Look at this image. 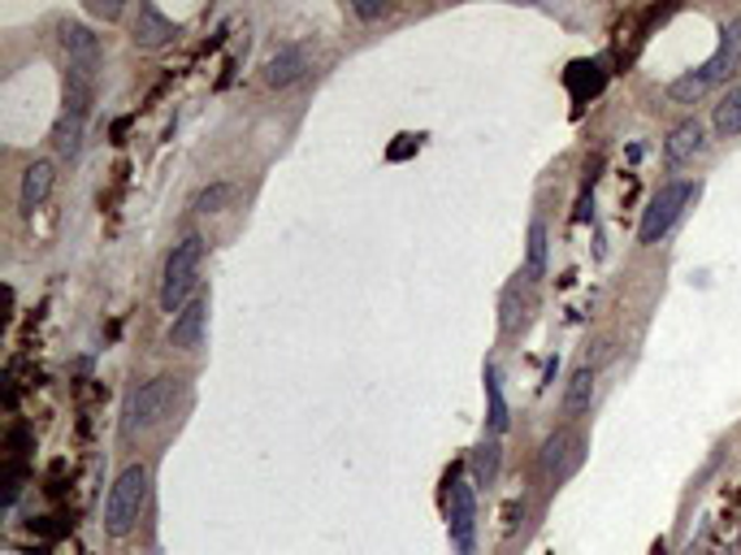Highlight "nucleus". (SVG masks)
<instances>
[{
	"instance_id": "ddd939ff",
	"label": "nucleus",
	"mask_w": 741,
	"mask_h": 555,
	"mask_svg": "<svg viewBox=\"0 0 741 555\" xmlns=\"http://www.w3.org/2000/svg\"><path fill=\"white\" fill-rule=\"evenodd\" d=\"M52 187H56V165H52V161H31L27 174H22V192H18V201H22L27 213H35V208L52 196Z\"/></svg>"
},
{
	"instance_id": "4be33fe9",
	"label": "nucleus",
	"mask_w": 741,
	"mask_h": 555,
	"mask_svg": "<svg viewBox=\"0 0 741 555\" xmlns=\"http://www.w3.org/2000/svg\"><path fill=\"white\" fill-rule=\"evenodd\" d=\"M92 13H100V18H117L122 4H92Z\"/></svg>"
},
{
	"instance_id": "39448f33",
	"label": "nucleus",
	"mask_w": 741,
	"mask_h": 555,
	"mask_svg": "<svg viewBox=\"0 0 741 555\" xmlns=\"http://www.w3.org/2000/svg\"><path fill=\"white\" fill-rule=\"evenodd\" d=\"M446 538L455 555L477 552V486L469 477L446 482Z\"/></svg>"
},
{
	"instance_id": "f8f14e48",
	"label": "nucleus",
	"mask_w": 741,
	"mask_h": 555,
	"mask_svg": "<svg viewBox=\"0 0 741 555\" xmlns=\"http://www.w3.org/2000/svg\"><path fill=\"white\" fill-rule=\"evenodd\" d=\"M498 326H503V335H516V330H525L529 326V312H534V282H512L507 291H503V304H498Z\"/></svg>"
},
{
	"instance_id": "4468645a",
	"label": "nucleus",
	"mask_w": 741,
	"mask_h": 555,
	"mask_svg": "<svg viewBox=\"0 0 741 555\" xmlns=\"http://www.w3.org/2000/svg\"><path fill=\"white\" fill-rule=\"evenodd\" d=\"M702 148H707V140H702V122H698V117H686V122L668 135V144H663V161H668V165H690Z\"/></svg>"
},
{
	"instance_id": "9d476101",
	"label": "nucleus",
	"mask_w": 741,
	"mask_h": 555,
	"mask_svg": "<svg viewBox=\"0 0 741 555\" xmlns=\"http://www.w3.org/2000/svg\"><path fill=\"white\" fill-rule=\"evenodd\" d=\"M204 326H208V300L196 296L169 321V343L183 348V352H196V348H204Z\"/></svg>"
},
{
	"instance_id": "0eeeda50",
	"label": "nucleus",
	"mask_w": 741,
	"mask_h": 555,
	"mask_svg": "<svg viewBox=\"0 0 741 555\" xmlns=\"http://www.w3.org/2000/svg\"><path fill=\"white\" fill-rule=\"evenodd\" d=\"M56 40H61V52H65L70 70H79V74H96L100 70V40L92 35V27H83V22H61Z\"/></svg>"
},
{
	"instance_id": "6ab92c4d",
	"label": "nucleus",
	"mask_w": 741,
	"mask_h": 555,
	"mask_svg": "<svg viewBox=\"0 0 741 555\" xmlns=\"http://www.w3.org/2000/svg\"><path fill=\"white\" fill-rule=\"evenodd\" d=\"M498 464H503L498 443H482V448L473 452V477H477V486H486V491H491L494 482H498Z\"/></svg>"
},
{
	"instance_id": "7ed1b4c3",
	"label": "nucleus",
	"mask_w": 741,
	"mask_h": 555,
	"mask_svg": "<svg viewBox=\"0 0 741 555\" xmlns=\"http://www.w3.org/2000/svg\"><path fill=\"white\" fill-rule=\"evenodd\" d=\"M183 378H152L140 391H131V400L122 408V434H144V430H156L161 421L174 417V408L183 400Z\"/></svg>"
},
{
	"instance_id": "1a4fd4ad",
	"label": "nucleus",
	"mask_w": 741,
	"mask_h": 555,
	"mask_svg": "<svg viewBox=\"0 0 741 555\" xmlns=\"http://www.w3.org/2000/svg\"><path fill=\"white\" fill-rule=\"evenodd\" d=\"M308 70H312L308 49H303V44H282V49L265 61V83H269V88H291Z\"/></svg>"
},
{
	"instance_id": "6e6552de",
	"label": "nucleus",
	"mask_w": 741,
	"mask_h": 555,
	"mask_svg": "<svg viewBox=\"0 0 741 555\" xmlns=\"http://www.w3.org/2000/svg\"><path fill=\"white\" fill-rule=\"evenodd\" d=\"M577 464H582V439H577L573 430H555V434L543 443L546 477L559 486V482H568V477L577 473Z\"/></svg>"
},
{
	"instance_id": "aec40b11",
	"label": "nucleus",
	"mask_w": 741,
	"mask_h": 555,
	"mask_svg": "<svg viewBox=\"0 0 741 555\" xmlns=\"http://www.w3.org/2000/svg\"><path fill=\"white\" fill-rule=\"evenodd\" d=\"M230 201V187L226 183H217V187H208V192H199L196 196V208L199 213H217V204Z\"/></svg>"
},
{
	"instance_id": "20e7f679",
	"label": "nucleus",
	"mask_w": 741,
	"mask_h": 555,
	"mask_svg": "<svg viewBox=\"0 0 741 555\" xmlns=\"http://www.w3.org/2000/svg\"><path fill=\"white\" fill-rule=\"evenodd\" d=\"M148 507V469L144 464H131L117 473V482L109 486V500H104V530L113 538H126L140 516Z\"/></svg>"
},
{
	"instance_id": "2eb2a0df",
	"label": "nucleus",
	"mask_w": 741,
	"mask_h": 555,
	"mask_svg": "<svg viewBox=\"0 0 741 555\" xmlns=\"http://www.w3.org/2000/svg\"><path fill=\"white\" fill-rule=\"evenodd\" d=\"M486 425H491V434H503L507 425H512V412H507V395H503V378H498V369L486 364Z\"/></svg>"
},
{
	"instance_id": "9b49d317",
	"label": "nucleus",
	"mask_w": 741,
	"mask_h": 555,
	"mask_svg": "<svg viewBox=\"0 0 741 555\" xmlns=\"http://www.w3.org/2000/svg\"><path fill=\"white\" fill-rule=\"evenodd\" d=\"M174 35H178V22H174V18H165L156 4H140V13H135V35H131L140 49H165Z\"/></svg>"
},
{
	"instance_id": "a211bd4d",
	"label": "nucleus",
	"mask_w": 741,
	"mask_h": 555,
	"mask_svg": "<svg viewBox=\"0 0 741 555\" xmlns=\"http://www.w3.org/2000/svg\"><path fill=\"white\" fill-rule=\"evenodd\" d=\"M590 400H594V373L590 369H577L568 378V391H564V412L582 417V412H590Z\"/></svg>"
},
{
	"instance_id": "f257e3e1",
	"label": "nucleus",
	"mask_w": 741,
	"mask_h": 555,
	"mask_svg": "<svg viewBox=\"0 0 741 555\" xmlns=\"http://www.w3.org/2000/svg\"><path fill=\"white\" fill-rule=\"evenodd\" d=\"M738 65H741V18H733V22H724V27H720V49L711 52L698 70L681 74V79L668 88V96H672L677 104L702 101V96H707L716 83H724Z\"/></svg>"
},
{
	"instance_id": "423d86ee",
	"label": "nucleus",
	"mask_w": 741,
	"mask_h": 555,
	"mask_svg": "<svg viewBox=\"0 0 741 555\" xmlns=\"http://www.w3.org/2000/svg\"><path fill=\"white\" fill-rule=\"evenodd\" d=\"M698 201V183H668V187H659L650 204H646L642 213V226H638V239L642 244H659L677 222H681V213Z\"/></svg>"
},
{
	"instance_id": "dca6fc26",
	"label": "nucleus",
	"mask_w": 741,
	"mask_h": 555,
	"mask_svg": "<svg viewBox=\"0 0 741 555\" xmlns=\"http://www.w3.org/2000/svg\"><path fill=\"white\" fill-rule=\"evenodd\" d=\"M525 282L546 278V222H529V248H525Z\"/></svg>"
},
{
	"instance_id": "f3484780",
	"label": "nucleus",
	"mask_w": 741,
	"mask_h": 555,
	"mask_svg": "<svg viewBox=\"0 0 741 555\" xmlns=\"http://www.w3.org/2000/svg\"><path fill=\"white\" fill-rule=\"evenodd\" d=\"M711 122H716V135H720V140H738L741 135V88H733L724 101L716 104Z\"/></svg>"
},
{
	"instance_id": "412c9836",
	"label": "nucleus",
	"mask_w": 741,
	"mask_h": 555,
	"mask_svg": "<svg viewBox=\"0 0 741 555\" xmlns=\"http://www.w3.org/2000/svg\"><path fill=\"white\" fill-rule=\"evenodd\" d=\"M351 9H356V18H364V22H378V18H387V13H391V4H387V0H369V4L360 0V4H351Z\"/></svg>"
},
{
	"instance_id": "f03ea898",
	"label": "nucleus",
	"mask_w": 741,
	"mask_h": 555,
	"mask_svg": "<svg viewBox=\"0 0 741 555\" xmlns=\"http://www.w3.org/2000/svg\"><path fill=\"white\" fill-rule=\"evenodd\" d=\"M199 265H204V239L199 235H187L183 244H174V253L165 256V269H161V308L169 317H178L199 296Z\"/></svg>"
}]
</instances>
